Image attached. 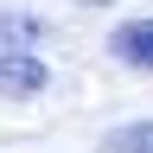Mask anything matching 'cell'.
Wrapping results in <instances>:
<instances>
[{
	"instance_id": "obj_1",
	"label": "cell",
	"mask_w": 153,
	"mask_h": 153,
	"mask_svg": "<svg viewBox=\"0 0 153 153\" xmlns=\"http://www.w3.org/2000/svg\"><path fill=\"white\" fill-rule=\"evenodd\" d=\"M51 83V64L38 51H0V96H13V102H26Z\"/></svg>"
},
{
	"instance_id": "obj_2",
	"label": "cell",
	"mask_w": 153,
	"mask_h": 153,
	"mask_svg": "<svg viewBox=\"0 0 153 153\" xmlns=\"http://www.w3.org/2000/svg\"><path fill=\"white\" fill-rule=\"evenodd\" d=\"M108 51L121 57L128 70H147L153 76V13L147 19H121V26L108 32Z\"/></svg>"
},
{
	"instance_id": "obj_3",
	"label": "cell",
	"mask_w": 153,
	"mask_h": 153,
	"mask_svg": "<svg viewBox=\"0 0 153 153\" xmlns=\"http://www.w3.org/2000/svg\"><path fill=\"white\" fill-rule=\"evenodd\" d=\"M38 38H45V26H38L32 13H13V7H0V51H32Z\"/></svg>"
},
{
	"instance_id": "obj_4",
	"label": "cell",
	"mask_w": 153,
	"mask_h": 153,
	"mask_svg": "<svg viewBox=\"0 0 153 153\" xmlns=\"http://www.w3.org/2000/svg\"><path fill=\"white\" fill-rule=\"evenodd\" d=\"M102 147H108V153H153V121H128V128H115Z\"/></svg>"
},
{
	"instance_id": "obj_5",
	"label": "cell",
	"mask_w": 153,
	"mask_h": 153,
	"mask_svg": "<svg viewBox=\"0 0 153 153\" xmlns=\"http://www.w3.org/2000/svg\"><path fill=\"white\" fill-rule=\"evenodd\" d=\"M89 7H96V0H89Z\"/></svg>"
}]
</instances>
